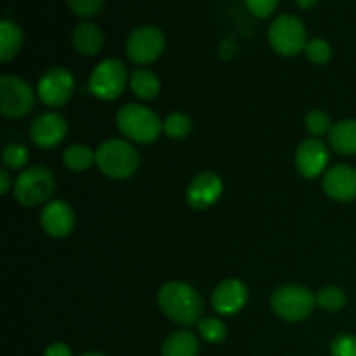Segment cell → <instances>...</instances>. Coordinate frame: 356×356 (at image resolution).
I'll return each instance as SVG.
<instances>
[{
  "label": "cell",
  "instance_id": "obj_1",
  "mask_svg": "<svg viewBox=\"0 0 356 356\" xmlns=\"http://www.w3.org/2000/svg\"><path fill=\"white\" fill-rule=\"evenodd\" d=\"M159 308L163 315L177 325H197L204 313V301L200 294L184 282H167L159 291Z\"/></svg>",
  "mask_w": 356,
  "mask_h": 356
},
{
  "label": "cell",
  "instance_id": "obj_2",
  "mask_svg": "<svg viewBox=\"0 0 356 356\" xmlns=\"http://www.w3.org/2000/svg\"><path fill=\"white\" fill-rule=\"evenodd\" d=\"M117 127L124 138L139 145H152L163 132V122L148 106L127 103L117 111Z\"/></svg>",
  "mask_w": 356,
  "mask_h": 356
},
{
  "label": "cell",
  "instance_id": "obj_3",
  "mask_svg": "<svg viewBox=\"0 0 356 356\" xmlns=\"http://www.w3.org/2000/svg\"><path fill=\"white\" fill-rule=\"evenodd\" d=\"M96 165L110 179H129L139 169V153L127 139L111 138L97 146Z\"/></svg>",
  "mask_w": 356,
  "mask_h": 356
},
{
  "label": "cell",
  "instance_id": "obj_4",
  "mask_svg": "<svg viewBox=\"0 0 356 356\" xmlns=\"http://www.w3.org/2000/svg\"><path fill=\"white\" fill-rule=\"evenodd\" d=\"M271 309L285 322H302L313 313L316 296L305 285H282L271 294Z\"/></svg>",
  "mask_w": 356,
  "mask_h": 356
},
{
  "label": "cell",
  "instance_id": "obj_5",
  "mask_svg": "<svg viewBox=\"0 0 356 356\" xmlns=\"http://www.w3.org/2000/svg\"><path fill=\"white\" fill-rule=\"evenodd\" d=\"M14 197L24 207L45 204L56 190V177L47 167L33 165L24 169L14 181Z\"/></svg>",
  "mask_w": 356,
  "mask_h": 356
},
{
  "label": "cell",
  "instance_id": "obj_6",
  "mask_svg": "<svg viewBox=\"0 0 356 356\" xmlns=\"http://www.w3.org/2000/svg\"><path fill=\"white\" fill-rule=\"evenodd\" d=\"M129 83L124 61L110 58L94 66L89 76V92L101 101H113L122 96Z\"/></svg>",
  "mask_w": 356,
  "mask_h": 356
},
{
  "label": "cell",
  "instance_id": "obj_7",
  "mask_svg": "<svg viewBox=\"0 0 356 356\" xmlns=\"http://www.w3.org/2000/svg\"><path fill=\"white\" fill-rule=\"evenodd\" d=\"M268 38H270L271 47L275 52L291 58L298 56L299 52L305 51L308 44V31L302 21L292 14H282L271 23L268 30Z\"/></svg>",
  "mask_w": 356,
  "mask_h": 356
},
{
  "label": "cell",
  "instance_id": "obj_8",
  "mask_svg": "<svg viewBox=\"0 0 356 356\" xmlns=\"http://www.w3.org/2000/svg\"><path fill=\"white\" fill-rule=\"evenodd\" d=\"M35 106L33 89L14 75L0 76V113L9 118L26 117Z\"/></svg>",
  "mask_w": 356,
  "mask_h": 356
},
{
  "label": "cell",
  "instance_id": "obj_9",
  "mask_svg": "<svg viewBox=\"0 0 356 356\" xmlns=\"http://www.w3.org/2000/svg\"><path fill=\"white\" fill-rule=\"evenodd\" d=\"M75 90V76L65 66H52L37 83V96L51 108L65 106Z\"/></svg>",
  "mask_w": 356,
  "mask_h": 356
},
{
  "label": "cell",
  "instance_id": "obj_10",
  "mask_svg": "<svg viewBox=\"0 0 356 356\" xmlns=\"http://www.w3.org/2000/svg\"><path fill=\"white\" fill-rule=\"evenodd\" d=\"M165 47L163 31L156 26H139L125 40V52L134 65H149L156 61Z\"/></svg>",
  "mask_w": 356,
  "mask_h": 356
},
{
  "label": "cell",
  "instance_id": "obj_11",
  "mask_svg": "<svg viewBox=\"0 0 356 356\" xmlns=\"http://www.w3.org/2000/svg\"><path fill=\"white\" fill-rule=\"evenodd\" d=\"M66 134H68V122L56 111L38 115L30 125V138L38 148H56L65 141Z\"/></svg>",
  "mask_w": 356,
  "mask_h": 356
},
{
  "label": "cell",
  "instance_id": "obj_12",
  "mask_svg": "<svg viewBox=\"0 0 356 356\" xmlns=\"http://www.w3.org/2000/svg\"><path fill=\"white\" fill-rule=\"evenodd\" d=\"M330 160L329 148L320 138H308L296 149V167L306 179H315L327 169Z\"/></svg>",
  "mask_w": 356,
  "mask_h": 356
},
{
  "label": "cell",
  "instance_id": "obj_13",
  "mask_svg": "<svg viewBox=\"0 0 356 356\" xmlns=\"http://www.w3.org/2000/svg\"><path fill=\"white\" fill-rule=\"evenodd\" d=\"M247 301H249V289L238 278L222 280L214 289L211 298L212 309L222 316H232L242 312L245 308Z\"/></svg>",
  "mask_w": 356,
  "mask_h": 356
},
{
  "label": "cell",
  "instance_id": "obj_14",
  "mask_svg": "<svg viewBox=\"0 0 356 356\" xmlns=\"http://www.w3.org/2000/svg\"><path fill=\"white\" fill-rule=\"evenodd\" d=\"M222 190H225V184L221 177L216 172L205 170L191 179L186 190V202L195 211H205L221 198Z\"/></svg>",
  "mask_w": 356,
  "mask_h": 356
},
{
  "label": "cell",
  "instance_id": "obj_15",
  "mask_svg": "<svg viewBox=\"0 0 356 356\" xmlns=\"http://www.w3.org/2000/svg\"><path fill=\"white\" fill-rule=\"evenodd\" d=\"M40 226L51 238H66L75 228V212L65 200H51L40 212Z\"/></svg>",
  "mask_w": 356,
  "mask_h": 356
},
{
  "label": "cell",
  "instance_id": "obj_16",
  "mask_svg": "<svg viewBox=\"0 0 356 356\" xmlns=\"http://www.w3.org/2000/svg\"><path fill=\"white\" fill-rule=\"evenodd\" d=\"M323 191L337 202H351L356 198V169L346 163L330 167L322 181Z\"/></svg>",
  "mask_w": 356,
  "mask_h": 356
},
{
  "label": "cell",
  "instance_id": "obj_17",
  "mask_svg": "<svg viewBox=\"0 0 356 356\" xmlns=\"http://www.w3.org/2000/svg\"><path fill=\"white\" fill-rule=\"evenodd\" d=\"M73 47L83 56H96L104 47V33L94 23H80L72 35Z\"/></svg>",
  "mask_w": 356,
  "mask_h": 356
},
{
  "label": "cell",
  "instance_id": "obj_18",
  "mask_svg": "<svg viewBox=\"0 0 356 356\" xmlns=\"http://www.w3.org/2000/svg\"><path fill=\"white\" fill-rule=\"evenodd\" d=\"M329 143L339 155H356V118H346L332 125Z\"/></svg>",
  "mask_w": 356,
  "mask_h": 356
},
{
  "label": "cell",
  "instance_id": "obj_19",
  "mask_svg": "<svg viewBox=\"0 0 356 356\" xmlns=\"http://www.w3.org/2000/svg\"><path fill=\"white\" fill-rule=\"evenodd\" d=\"M200 343L190 330L172 332L162 344V356H198Z\"/></svg>",
  "mask_w": 356,
  "mask_h": 356
},
{
  "label": "cell",
  "instance_id": "obj_20",
  "mask_svg": "<svg viewBox=\"0 0 356 356\" xmlns=\"http://www.w3.org/2000/svg\"><path fill=\"white\" fill-rule=\"evenodd\" d=\"M23 47V31L14 21L2 19L0 23V61L9 63Z\"/></svg>",
  "mask_w": 356,
  "mask_h": 356
},
{
  "label": "cell",
  "instance_id": "obj_21",
  "mask_svg": "<svg viewBox=\"0 0 356 356\" xmlns=\"http://www.w3.org/2000/svg\"><path fill=\"white\" fill-rule=\"evenodd\" d=\"M129 86L139 99L152 101L160 94V79L152 70L136 68L129 76Z\"/></svg>",
  "mask_w": 356,
  "mask_h": 356
},
{
  "label": "cell",
  "instance_id": "obj_22",
  "mask_svg": "<svg viewBox=\"0 0 356 356\" xmlns=\"http://www.w3.org/2000/svg\"><path fill=\"white\" fill-rule=\"evenodd\" d=\"M63 163L73 172H83L96 165V152L86 145H72L63 152Z\"/></svg>",
  "mask_w": 356,
  "mask_h": 356
},
{
  "label": "cell",
  "instance_id": "obj_23",
  "mask_svg": "<svg viewBox=\"0 0 356 356\" xmlns=\"http://www.w3.org/2000/svg\"><path fill=\"white\" fill-rule=\"evenodd\" d=\"M191 127H193L191 118L186 113H181V111H172V113H169L163 118V132L170 139L188 138L191 132Z\"/></svg>",
  "mask_w": 356,
  "mask_h": 356
},
{
  "label": "cell",
  "instance_id": "obj_24",
  "mask_svg": "<svg viewBox=\"0 0 356 356\" xmlns=\"http://www.w3.org/2000/svg\"><path fill=\"white\" fill-rule=\"evenodd\" d=\"M198 336L209 344H219L226 339V323L221 318H216V316H207V318H202L197 323Z\"/></svg>",
  "mask_w": 356,
  "mask_h": 356
},
{
  "label": "cell",
  "instance_id": "obj_25",
  "mask_svg": "<svg viewBox=\"0 0 356 356\" xmlns=\"http://www.w3.org/2000/svg\"><path fill=\"white\" fill-rule=\"evenodd\" d=\"M348 296L343 287L337 285H327L316 294V306H320L325 312H339L346 306Z\"/></svg>",
  "mask_w": 356,
  "mask_h": 356
},
{
  "label": "cell",
  "instance_id": "obj_26",
  "mask_svg": "<svg viewBox=\"0 0 356 356\" xmlns=\"http://www.w3.org/2000/svg\"><path fill=\"white\" fill-rule=\"evenodd\" d=\"M30 160V153H28L26 146L19 145V143H10L3 148L2 152V163L3 169L7 170H19L24 169Z\"/></svg>",
  "mask_w": 356,
  "mask_h": 356
},
{
  "label": "cell",
  "instance_id": "obj_27",
  "mask_svg": "<svg viewBox=\"0 0 356 356\" xmlns=\"http://www.w3.org/2000/svg\"><path fill=\"white\" fill-rule=\"evenodd\" d=\"M332 120H330L329 113L323 110H313L306 115L305 127L313 138H322V136H329L330 129H332Z\"/></svg>",
  "mask_w": 356,
  "mask_h": 356
},
{
  "label": "cell",
  "instance_id": "obj_28",
  "mask_svg": "<svg viewBox=\"0 0 356 356\" xmlns=\"http://www.w3.org/2000/svg\"><path fill=\"white\" fill-rule=\"evenodd\" d=\"M305 54L313 65H325L332 58V45L323 38H313L306 44Z\"/></svg>",
  "mask_w": 356,
  "mask_h": 356
},
{
  "label": "cell",
  "instance_id": "obj_29",
  "mask_svg": "<svg viewBox=\"0 0 356 356\" xmlns=\"http://www.w3.org/2000/svg\"><path fill=\"white\" fill-rule=\"evenodd\" d=\"M330 356H356V336L339 334L330 343Z\"/></svg>",
  "mask_w": 356,
  "mask_h": 356
},
{
  "label": "cell",
  "instance_id": "obj_30",
  "mask_svg": "<svg viewBox=\"0 0 356 356\" xmlns=\"http://www.w3.org/2000/svg\"><path fill=\"white\" fill-rule=\"evenodd\" d=\"M68 6L76 16L92 17L103 9L104 0H68Z\"/></svg>",
  "mask_w": 356,
  "mask_h": 356
},
{
  "label": "cell",
  "instance_id": "obj_31",
  "mask_svg": "<svg viewBox=\"0 0 356 356\" xmlns=\"http://www.w3.org/2000/svg\"><path fill=\"white\" fill-rule=\"evenodd\" d=\"M280 0H245V6L249 7L250 13L257 17H270L277 9Z\"/></svg>",
  "mask_w": 356,
  "mask_h": 356
},
{
  "label": "cell",
  "instance_id": "obj_32",
  "mask_svg": "<svg viewBox=\"0 0 356 356\" xmlns=\"http://www.w3.org/2000/svg\"><path fill=\"white\" fill-rule=\"evenodd\" d=\"M44 356H73L68 344L65 343H52L49 344L47 350L44 351Z\"/></svg>",
  "mask_w": 356,
  "mask_h": 356
},
{
  "label": "cell",
  "instance_id": "obj_33",
  "mask_svg": "<svg viewBox=\"0 0 356 356\" xmlns=\"http://www.w3.org/2000/svg\"><path fill=\"white\" fill-rule=\"evenodd\" d=\"M10 186H14V183H13V179H10L9 170L2 169V170H0V193L7 195V193H9Z\"/></svg>",
  "mask_w": 356,
  "mask_h": 356
},
{
  "label": "cell",
  "instance_id": "obj_34",
  "mask_svg": "<svg viewBox=\"0 0 356 356\" xmlns=\"http://www.w3.org/2000/svg\"><path fill=\"white\" fill-rule=\"evenodd\" d=\"M294 2L298 3V7H301V9H312L318 0H294Z\"/></svg>",
  "mask_w": 356,
  "mask_h": 356
},
{
  "label": "cell",
  "instance_id": "obj_35",
  "mask_svg": "<svg viewBox=\"0 0 356 356\" xmlns=\"http://www.w3.org/2000/svg\"><path fill=\"white\" fill-rule=\"evenodd\" d=\"M82 356H106V355L96 353V351H90V353H86V355H82Z\"/></svg>",
  "mask_w": 356,
  "mask_h": 356
}]
</instances>
